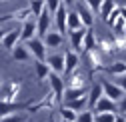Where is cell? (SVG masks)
<instances>
[{"instance_id":"3","label":"cell","mask_w":126,"mask_h":122,"mask_svg":"<svg viewBox=\"0 0 126 122\" xmlns=\"http://www.w3.org/2000/svg\"><path fill=\"white\" fill-rule=\"evenodd\" d=\"M74 10H76L78 16H80L82 24H84L86 28H92V24H94V16H96V14H94V12L82 2V0H76V2H74Z\"/></svg>"},{"instance_id":"40","label":"cell","mask_w":126,"mask_h":122,"mask_svg":"<svg viewBox=\"0 0 126 122\" xmlns=\"http://www.w3.org/2000/svg\"><path fill=\"white\" fill-rule=\"evenodd\" d=\"M0 2H8V0H0Z\"/></svg>"},{"instance_id":"27","label":"cell","mask_w":126,"mask_h":122,"mask_svg":"<svg viewBox=\"0 0 126 122\" xmlns=\"http://www.w3.org/2000/svg\"><path fill=\"white\" fill-rule=\"evenodd\" d=\"M96 48H98L100 52H106V54L114 52V38H112V36H108V38H100Z\"/></svg>"},{"instance_id":"30","label":"cell","mask_w":126,"mask_h":122,"mask_svg":"<svg viewBox=\"0 0 126 122\" xmlns=\"http://www.w3.org/2000/svg\"><path fill=\"white\" fill-rule=\"evenodd\" d=\"M74 122H94V112H92L90 108H86V110H82V112H78Z\"/></svg>"},{"instance_id":"33","label":"cell","mask_w":126,"mask_h":122,"mask_svg":"<svg viewBox=\"0 0 126 122\" xmlns=\"http://www.w3.org/2000/svg\"><path fill=\"white\" fill-rule=\"evenodd\" d=\"M82 2L94 12V14H98V10H100V4H102V0H82Z\"/></svg>"},{"instance_id":"1","label":"cell","mask_w":126,"mask_h":122,"mask_svg":"<svg viewBox=\"0 0 126 122\" xmlns=\"http://www.w3.org/2000/svg\"><path fill=\"white\" fill-rule=\"evenodd\" d=\"M26 44V48L30 50V56H32L34 60H46V56H48V48L44 46V42L40 36H34V38H30L24 42Z\"/></svg>"},{"instance_id":"31","label":"cell","mask_w":126,"mask_h":122,"mask_svg":"<svg viewBox=\"0 0 126 122\" xmlns=\"http://www.w3.org/2000/svg\"><path fill=\"white\" fill-rule=\"evenodd\" d=\"M24 120H26V114H8L0 118V122H24Z\"/></svg>"},{"instance_id":"20","label":"cell","mask_w":126,"mask_h":122,"mask_svg":"<svg viewBox=\"0 0 126 122\" xmlns=\"http://www.w3.org/2000/svg\"><path fill=\"white\" fill-rule=\"evenodd\" d=\"M98 46V38L94 36V32L88 28L86 34H84V40H82V52H88V50H94Z\"/></svg>"},{"instance_id":"15","label":"cell","mask_w":126,"mask_h":122,"mask_svg":"<svg viewBox=\"0 0 126 122\" xmlns=\"http://www.w3.org/2000/svg\"><path fill=\"white\" fill-rule=\"evenodd\" d=\"M86 30H88V28H78V30H72V32H68V36H70V44H72L74 52H78V54L82 52V40H84Z\"/></svg>"},{"instance_id":"6","label":"cell","mask_w":126,"mask_h":122,"mask_svg":"<svg viewBox=\"0 0 126 122\" xmlns=\"http://www.w3.org/2000/svg\"><path fill=\"white\" fill-rule=\"evenodd\" d=\"M102 84V90H104V96H108L110 100H114V102H118L122 96H124V92H122V88L116 84V82H110V80H102L100 82Z\"/></svg>"},{"instance_id":"19","label":"cell","mask_w":126,"mask_h":122,"mask_svg":"<svg viewBox=\"0 0 126 122\" xmlns=\"http://www.w3.org/2000/svg\"><path fill=\"white\" fill-rule=\"evenodd\" d=\"M66 88H86V86H84V74L78 70V68L68 74V84H66Z\"/></svg>"},{"instance_id":"28","label":"cell","mask_w":126,"mask_h":122,"mask_svg":"<svg viewBox=\"0 0 126 122\" xmlns=\"http://www.w3.org/2000/svg\"><path fill=\"white\" fill-rule=\"evenodd\" d=\"M118 112H94V122H114Z\"/></svg>"},{"instance_id":"2","label":"cell","mask_w":126,"mask_h":122,"mask_svg":"<svg viewBox=\"0 0 126 122\" xmlns=\"http://www.w3.org/2000/svg\"><path fill=\"white\" fill-rule=\"evenodd\" d=\"M48 82H50V92L54 94V98L58 102H62V94H64V90H66V82L62 80V74L50 72L48 74Z\"/></svg>"},{"instance_id":"10","label":"cell","mask_w":126,"mask_h":122,"mask_svg":"<svg viewBox=\"0 0 126 122\" xmlns=\"http://www.w3.org/2000/svg\"><path fill=\"white\" fill-rule=\"evenodd\" d=\"M66 16H68V8H66L64 4H60L58 10L52 14V20H54V24H56V30L62 32V34L66 32Z\"/></svg>"},{"instance_id":"16","label":"cell","mask_w":126,"mask_h":122,"mask_svg":"<svg viewBox=\"0 0 126 122\" xmlns=\"http://www.w3.org/2000/svg\"><path fill=\"white\" fill-rule=\"evenodd\" d=\"M10 54H12V58L16 60V62H28V60L32 58L30 56V50L26 48V44H20V42L10 50Z\"/></svg>"},{"instance_id":"11","label":"cell","mask_w":126,"mask_h":122,"mask_svg":"<svg viewBox=\"0 0 126 122\" xmlns=\"http://www.w3.org/2000/svg\"><path fill=\"white\" fill-rule=\"evenodd\" d=\"M90 110H92V112H118V104H116L114 100H110L108 96H102Z\"/></svg>"},{"instance_id":"5","label":"cell","mask_w":126,"mask_h":122,"mask_svg":"<svg viewBox=\"0 0 126 122\" xmlns=\"http://www.w3.org/2000/svg\"><path fill=\"white\" fill-rule=\"evenodd\" d=\"M20 42V26H14V28H10V30H6V34H4V38L0 40V44L6 48V50H12L16 44Z\"/></svg>"},{"instance_id":"24","label":"cell","mask_w":126,"mask_h":122,"mask_svg":"<svg viewBox=\"0 0 126 122\" xmlns=\"http://www.w3.org/2000/svg\"><path fill=\"white\" fill-rule=\"evenodd\" d=\"M18 92H20V84L18 82H6L2 100H16V94Z\"/></svg>"},{"instance_id":"36","label":"cell","mask_w":126,"mask_h":122,"mask_svg":"<svg viewBox=\"0 0 126 122\" xmlns=\"http://www.w3.org/2000/svg\"><path fill=\"white\" fill-rule=\"evenodd\" d=\"M74 2H76V0H62V4H64L66 8H70V6L74 4Z\"/></svg>"},{"instance_id":"25","label":"cell","mask_w":126,"mask_h":122,"mask_svg":"<svg viewBox=\"0 0 126 122\" xmlns=\"http://www.w3.org/2000/svg\"><path fill=\"white\" fill-rule=\"evenodd\" d=\"M106 70L108 74H112V76H120V74H126V62H122V60H116V62H112L110 66L102 68Z\"/></svg>"},{"instance_id":"12","label":"cell","mask_w":126,"mask_h":122,"mask_svg":"<svg viewBox=\"0 0 126 122\" xmlns=\"http://www.w3.org/2000/svg\"><path fill=\"white\" fill-rule=\"evenodd\" d=\"M78 62H80V54L78 52H74V50L64 52V74L68 76L70 72H74L78 68Z\"/></svg>"},{"instance_id":"14","label":"cell","mask_w":126,"mask_h":122,"mask_svg":"<svg viewBox=\"0 0 126 122\" xmlns=\"http://www.w3.org/2000/svg\"><path fill=\"white\" fill-rule=\"evenodd\" d=\"M36 36V20L34 18H28L26 22H22L20 26V40H30V38H34Z\"/></svg>"},{"instance_id":"21","label":"cell","mask_w":126,"mask_h":122,"mask_svg":"<svg viewBox=\"0 0 126 122\" xmlns=\"http://www.w3.org/2000/svg\"><path fill=\"white\" fill-rule=\"evenodd\" d=\"M114 8H116V0H102V4H100V10H98L100 18L106 22V20H108V16L114 12Z\"/></svg>"},{"instance_id":"22","label":"cell","mask_w":126,"mask_h":122,"mask_svg":"<svg viewBox=\"0 0 126 122\" xmlns=\"http://www.w3.org/2000/svg\"><path fill=\"white\" fill-rule=\"evenodd\" d=\"M34 74H36V80H48V74H50V68L44 60H36L34 64Z\"/></svg>"},{"instance_id":"13","label":"cell","mask_w":126,"mask_h":122,"mask_svg":"<svg viewBox=\"0 0 126 122\" xmlns=\"http://www.w3.org/2000/svg\"><path fill=\"white\" fill-rule=\"evenodd\" d=\"M102 96H104L102 84H100V82H92V86L88 88V94H86V98H88V108H92V106L96 104Z\"/></svg>"},{"instance_id":"4","label":"cell","mask_w":126,"mask_h":122,"mask_svg":"<svg viewBox=\"0 0 126 122\" xmlns=\"http://www.w3.org/2000/svg\"><path fill=\"white\" fill-rule=\"evenodd\" d=\"M42 42L46 48H58L64 44V34L58 32V30H48L44 36H42Z\"/></svg>"},{"instance_id":"32","label":"cell","mask_w":126,"mask_h":122,"mask_svg":"<svg viewBox=\"0 0 126 122\" xmlns=\"http://www.w3.org/2000/svg\"><path fill=\"white\" fill-rule=\"evenodd\" d=\"M60 4H62V0H44V6H46V10H48L50 14H54Z\"/></svg>"},{"instance_id":"9","label":"cell","mask_w":126,"mask_h":122,"mask_svg":"<svg viewBox=\"0 0 126 122\" xmlns=\"http://www.w3.org/2000/svg\"><path fill=\"white\" fill-rule=\"evenodd\" d=\"M22 108H26V104L16 102V100H2L0 98V118L8 116V114H14V112H18Z\"/></svg>"},{"instance_id":"23","label":"cell","mask_w":126,"mask_h":122,"mask_svg":"<svg viewBox=\"0 0 126 122\" xmlns=\"http://www.w3.org/2000/svg\"><path fill=\"white\" fill-rule=\"evenodd\" d=\"M86 54V58H88V62L92 64V68L94 70H102V56H100V50L98 48H94V50H88V52H84Z\"/></svg>"},{"instance_id":"41","label":"cell","mask_w":126,"mask_h":122,"mask_svg":"<svg viewBox=\"0 0 126 122\" xmlns=\"http://www.w3.org/2000/svg\"><path fill=\"white\" fill-rule=\"evenodd\" d=\"M124 118H126V114H124Z\"/></svg>"},{"instance_id":"29","label":"cell","mask_w":126,"mask_h":122,"mask_svg":"<svg viewBox=\"0 0 126 122\" xmlns=\"http://www.w3.org/2000/svg\"><path fill=\"white\" fill-rule=\"evenodd\" d=\"M76 114H78V112L66 108V106H60V110H58V118H62V120H70V122L76 120Z\"/></svg>"},{"instance_id":"8","label":"cell","mask_w":126,"mask_h":122,"mask_svg":"<svg viewBox=\"0 0 126 122\" xmlns=\"http://www.w3.org/2000/svg\"><path fill=\"white\" fill-rule=\"evenodd\" d=\"M44 62L48 64L50 72H54V74H64V54H48Z\"/></svg>"},{"instance_id":"38","label":"cell","mask_w":126,"mask_h":122,"mask_svg":"<svg viewBox=\"0 0 126 122\" xmlns=\"http://www.w3.org/2000/svg\"><path fill=\"white\" fill-rule=\"evenodd\" d=\"M4 34H6V30H4V28H0V40L4 38Z\"/></svg>"},{"instance_id":"34","label":"cell","mask_w":126,"mask_h":122,"mask_svg":"<svg viewBox=\"0 0 126 122\" xmlns=\"http://www.w3.org/2000/svg\"><path fill=\"white\" fill-rule=\"evenodd\" d=\"M114 80H116V84L122 88V92L126 94V74H120V76H114Z\"/></svg>"},{"instance_id":"37","label":"cell","mask_w":126,"mask_h":122,"mask_svg":"<svg viewBox=\"0 0 126 122\" xmlns=\"http://www.w3.org/2000/svg\"><path fill=\"white\" fill-rule=\"evenodd\" d=\"M114 122H126V118H124V114H116V118H114Z\"/></svg>"},{"instance_id":"7","label":"cell","mask_w":126,"mask_h":122,"mask_svg":"<svg viewBox=\"0 0 126 122\" xmlns=\"http://www.w3.org/2000/svg\"><path fill=\"white\" fill-rule=\"evenodd\" d=\"M50 26H52V14H50L48 10H44L40 16L36 18V36L42 38V36L50 30Z\"/></svg>"},{"instance_id":"17","label":"cell","mask_w":126,"mask_h":122,"mask_svg":"<svg viewBox=\"0 0 126 122\" xmlns=\"http://www.w3.org/2000/svg\"><path fill=\"white\" fill-rule=\"evenodd\" d=\"M78 28H86L80 20V16L76 14V10H68V16H66V32H72V30Z\"/></svg>"},{"instance_id":"18","label":"cell","mask_w":126,"mask_h":122,"mask_svg":"<svg viewBox=\"0 0 126 122\" xmlns=\"http://www.w3.org/2000/svg\"><path fill=\"white\" fill-rule=\"evenodd\" d=\"M62 106L74 110V112H82L88 108V98L86 96H80V98H74V100H68V102H62Z\"/></svg>"},{"instance_id":"26","label":"cell","mask_w":126,"mask_h":122,"mask_svg":"<svg viewBox=\"0 0 126 122\" xmlns=\"http://www.w3.org/2000/svg\"><path fill=\"white\" fill-rule=\"evenodd\" d=\"M28 8H30V12H32V18H34V20L46 10L44 0H28Z\"/></svg>"},{"instance_id":"39","label":"cell","mask_w":126,"mask_h":122,"mask_svg":"<svg viewBox=\"0 0 126 122\" xmlns=\"http://www.w3.org/2000/svg\"><path fill=\"white\" fill-rule=\"evenodd\" d=\"M122 6H124V8H126V0H122Z\"/></svg>"},{"instance_id":"35","label":"cell","mask_w":126,"mask_h":122,"mask_svg":"<svg viewBox=\"0 0 126 122\" xmlns=\"http://www.w3.org/2000/svg\"><path fill=\"white\" fill-rule=\"evenodd\" d=\"M116 104H118V114H126V94H124Z\"/></svg>"}]
</instances>
